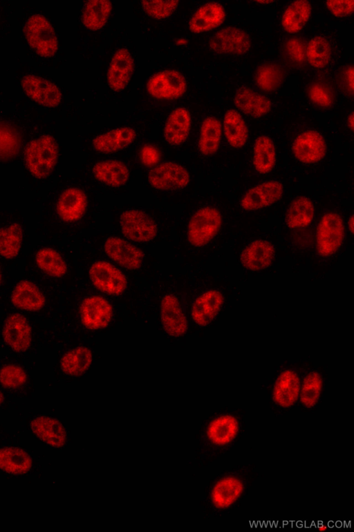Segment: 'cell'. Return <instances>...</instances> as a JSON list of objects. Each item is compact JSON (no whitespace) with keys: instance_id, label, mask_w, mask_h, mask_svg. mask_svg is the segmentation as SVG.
<instances>
[{"instance_id":"1","label":"cell","mask_w":354,"mask_h":532,"mask_svg":"<svg viewBox=\"0 0 354 532\" xmlns=\"http://www.w3.org/2000/svg\"><path fill=\"white\" fill-rule=\"evenodd\" d=\"M111 231L136 244H151L171 238L176 223L174 215L156 207L122 204L109 211Z\"/></svg>"},{"instance_id":"2","label":"cell","mask_w":354,"mask_h":532,"mask_svg":"<svg viewBox=\"0 0 354 532\" xmlns=\"http://www.w3.org/2000/svg\"><path fill=\"white\" fill-rule=\"evenodd\" d=\"M54 210L57 219L75 233L91 231L101 212L96 193L80 179L60 190Z\"/></svg>"},{"instance_id":"3","label":"cell","mask_w":354,"mask_h":532,"mask_svg":"<svg viewBox=\"0 0 354 532\" xmlns=\"http://www.w3.org/2000/svg\"><path fill=\"white\" fill-rule=\"evenodd\" d=\"M221 223L222 216L216 208L209 205L197 208L187 206L174 227L178 247L180 249L185 247H204L215 238Z\"/></svg>"},{"instance_id":"4","label":"cell","mask_w":354,"mask_h":532,"mask_svg":"<svg viewBox=\"0 0 354 532\" xmlns=\"http://www.w3.org/2000/svg\"><path fill=\"white\" fill-rule=\"evenodd\" d=\"M257 476L254 464L237 466L217 476L209 495L214 516L225 515L237 508Z\"/></svg>"},{"instance_id":"5","label":"cell","mask_w":354,"mask_h":532,"mask_svg":"<svg viewBox=\"0 0 354 532\" xmlns=\"http://www.w3.org/2000/svg\"><path fill=\"white\" fill-rule=\"evenodd\" d=\"M147 188L158 199L171 204H183L192 183L190 171L171 161L158 163L142 173Z\"/></svg>"},{"instance_id":"6","label":"cell","mask_w":354,"mask_h":532,"mask_svg":"<svg viewBox=\"0 0 354 532\" xmlns=\"http://www.w3.org/2000/svg\"><path fill=\"white\" fill-rule=\"evenodd\" d=\"M133 172L122 161H96L80 172L79 179L97 193L121 195L127 190Z\"/></svg>"},{"instance_id":"7","label":"cell","mask_w":354,"mask_h":532,"mask_svg":"<svg viewBox=\"0 0 354 532\" xmlns=\"http://www.w3.org/2000/svg\"><path fill=\"white\" fill-rule=\"evenodd\" d=\"M244 418V410L226 407L210 419L205 429V440L212 459L230 451L240 440L245 429Z\"/></svg>"},{"instance_id":"8","label":"cell","mask_w":354,"mask_h":532,"mask_svg":"<svg viewBox=\"0 0 354 532\" xmlns=\"http://www.w3.org/2000/svg\"><path fill=\"white\" fill-rule=\"evenodd\" d=\"M86 238L91 245H97L109 258L127 269H139L145 263L146 254L142 249L111 230L91 233Z\"/></svg>"},{"instance_id":"9","label":"cell","mask_w":354,"mask_h":532,"mask_svg":"<svg viewBox=\"0 0 354 532\" xmlns=\"http://www.w3.org/2000/svg\"><path fill=\"white\" fill-rule=\"evenodd\" d=\"M301 384L300 375L292 369L277 375L270 392V409L276 417L284 416L296 406Z\"/></svg>"},{"instance_id":"10","label":"cell","mask_w":354,"mask_h":532,"mask_svg":"<svg viewBox=\"0 0 354 532\" xmlns=\"http://www.w3.org/2000/svg\"><path fill=\"white\" fill-rule=\"evenodd\" d=\"M57 157V143L50 136H43L31 141L25 152L26 166L37 178L49 176L55 168Z\"/></svg>"},{"instance_id":"11","label":"cell","mask_w":354,"mask_h":532,"mask_svg":"<svg viewBox=\"0 0 354 532\" xmlns=\"http://www.w3.org/2000/svg\"><path fill=\"white\" fill-rule=\"evenodd\" d=\"M26 37L35 50L42 56H51L58 48V42L53 28L41 15H34L24 27Z\"/></svg>"},{"instance_id":"12","label":"cell","mask_w":354,"mask_h":532,"mask_svg":"<svg viewBox=\"0 0 354 532\" xmlns=\"http://www.w3.org/2000/svg\"><path fill=\"white\" fill-rule=\"evenodd\" d=\"M251 45L250 35L243 29L235 26L219 30L209 40V48L221 55H243L250 50Z\"/></svg>"},{"instance_id":"13","label":"cell","mask_w":354,"mask_h":532,"mask_svg":"<svg viewBox=\"0 0 354 532\" xmlns=\"http://www.w3.org/2000/svg\"><path fill=\"white\" fill-rule=\"evenodd\" d=\"M88 276L95 287L107 294H121L127 285L124 274L106 260L94 261L88 269Z\"/></svg>"},{"instance_id":"14","label":"cell","mask_w":354,"mask_h":532,"mask_svg":"<svg viewBox=\"0 0 354 532\" xmlns=\"http://www.w3.org/2000/svg\"><path fill=\"white\" fill-rule=\"evenodd\" d=\"M344 237L342 220L336 213H327L321 219L317 229V247L323 256L334 254L341 246Z\"/></svg>"},{"instance_id":"15","label":"cell","mask_w":354,"mask_h":532,"mask_svg":"<svg viewBox=\"0 0 354 532\" xmlns=\"http://www.w3.org/2000/svg\"><path fill=\"white\" fill-rule=\"evenodd\" d=\"M326 145L322 134L313 130L299 134L294 141L292 151L295 157L304 163H314L323 159Z\"/></svg>"},{"instance_id":"16","label":"cell","mask_w":354,"mask_h":532,"mask_svg":"<svg viewBox=\"0 0 354 532\" xmlns=\"http://www.w3.org/2000/svg\"><path fill=\"white\" fill-rule=\"evenodd\" d=\"M186 82L178 72L169 70L160 72L150 78L147 83L149 93L157 98H174L185 91Z\"/></svg>"},{"instance_id":"17","label":"cell","mask_w":354,"mask_h":532,"mask_svg":"<svg viewBox=\"0 0 354 532\" xmlns=\"http://www.w3.org/2000/svg\"><path fill=\"white\" fill-rule=\"evenodd\" d=\"M283 185L277 181H268L250 189L243 197L241 205L246 211L257 210L270 206L282 195Z\"/></svg>"},{"instance_id":"18","label":"cell","mask_w":354,"mask_h":532,"mask_svg":"<svg viewBox=\"0 0 354 532\" xmlns=\"http://www.w3.org/2000/svg\"><path fill=\"white\" fill-rule=\"evenodd\" d=\"M136 137L135 130L130 127L111 130L93 139V149L100 153L111 154L124 150L133 143Z\"/></svg>"},{"instance_id":"19","label":"cell","mask_w":354,"mask_h":532,"mask_svg":"<svg viewBox=\"0 0 354 532\" xmlns=\"http://www.w3.org/2000/svg\"><path fill=\"white\" fill-rule=\"evenodd\" d=\"M112 317V308L107 301L100 296L86 299L81 306V319L90 329L104 328Z\"/></svg>"},{"instance_id":"20","label":"cell","mask_w":354,"mask_h":532,"mask_svg":"<svg viewBox=\"0 0 354 532\" xmlns=\"http://www.w3.org/2000/svg\"><path fill=\"white\" fill-rule=\"evenodd\" d=\"M22 86L27 94L36 102L47 107L57 105L61 100L58 88L46 79L34 76H25Z\"/></svg>"},{"instance_id":"21","label":"cell","mask_w":354,"mask_h":532,"mask_svg":"<svg viewBox=\"0 0 354 532\" xmlns=\"http://www.w3.org/2000/svg\"><path fill=\"white\" fill-rule=\"evenodd\" d=\"M160 317L164 329L169 335L178 337L186 332L185 317L179 301L174 295H166L162 299Z\"/></svg>"},{"instance_id":"22","label":"cell","mask_w":354,"mask_h":532,"mask_svg":"<svg viewBox=\"0 0 354 532\" xmlns=\"http://www.w3.org/2000/svg\"><path fill=\"white\" fill-rule=\"evenodd\" d=\"M3 337L15 351L26 350L31 342V329L27 319L19 314L8 317L3 326Z\"/></svg>"},{"instance_id":"23","label":"cell","mask_w":354,"mask_h":532,"mask_svg":"<svg viewBox=\"0 0 354 532\" xmlns=\"http://www.w3.org/2000/svg\"><path fill=\"white\" fill-rule=\"evenodd\" d=\"M234 103L239 110L255 118L266 115L272 107L267 97L248 87H241L236 91Z\"/></svg>"},{"instance_id":"24","label":"cell","mask_w":354,"mask_h":532,"mask_svg":"<svg viewBox=\"0 0 354 532\" xmlns=\"http://www.w3.org/2000/svg\"><path fill=\"white\" fill-rule=\"evenodd\" d=\"M133 60L127 49L118 50L113 57L108 71V82L115 91L123 89L128 84L133 69Z\"/></svg>"},{"instance_id":"25","label":"cell","mask_w":354,"mask_h":532,"mask_svg":"<svg viewBox=\"0 0 354 532\" xmlns=\"http://www.w3.org/2000/svg\"><path fill=\"white\" fill-rule=\"evenodd\" d=\"M225 19V10L221 3H207L195 12L189 21V29L196 33L208 31L218 27Z\"/></svg>"},{"instance_id":"26","label":"cell","mask_w":354,"mask_h":532,"mask_svg":"<svg viewBox=\"0 0 354 532\" xmlns=\"http://www.w3.org/2000/svg\"><path fill=\"white\" fill-rule=\"evenodd\" d=\"M191 125L189 112L185 108H177L169 116L163 130L166 142L178 146L186 141Z\"/></svg>"},{"instance_id":"27","label":"cell","mask_w":354,"mask_h":532,"mask_svg":"<svg viewBox=\"0 0 354 532\" xmlns=\"http://www.w3.org/2000/svg\"><path fill=\"white\" fill-rule=\"evenodd\" d=\"M324 385V378L319 371H313L306 375L301 382L298 400L303 411L313 412L317 409Z\"/></svg>"},{"instance_id":"28","label":"cell","mask_w":354,"mask_h":532,"mask_svg":"<svg viewBox=\"0 0 354 532\" xmlns=\"http://www.w3.org/2000/svg\"><path fill=\"white\" fill-rule=\"evenodd\" d=\"M274 254V247L269 242L257 240L245 248L241 260L245 267L251 270H260L270 265Z\"/></svg>"},{"instance_id":"29","label":"cell","mask_w":354,"mask_h":532,"mask_svg":"<svg viewBox=\"0 0 354 532\" xmlns=\"http://www.w3.org/2000/svg\"><path fill=\"white\" fill-rule=\"evenodd\" d=\"M223 301L221 293L216 290H209L201 295L193 305L194 321L202 326L208 324L217 314Z\"/></svg>"},{"instance_id":"30","label":"cell","mask_w":354,"mask_h":532,"mask_svg":"<svg viewBox=\"0 0 354 532\" xmlns=\"http://www.w3.org/2000/svg\"><path fill=\"white\" fill-rule=\"evenodd\" d=\"M311 12L312 6L308 1L290 3L282 15L283 28L288 33L299 32L309 20Z\"/></svg>"},{"instance_id":"31","label":"cell","mask_w":354,"mask_h":532,"mask_svg":"<svg viewBox=\"0 0 354 532\" xmlns=\"http://www.w3.org/2000/svg\"><path fill=\"white\" fill-rule=\"evenodd\" d=\"M31 428L39 438L52 446L60 447L64 444L66 432L57 420L46 416L37 417L32 422Z\"/></svg>"},{"instance_id":"32","label":"cell","mask_w":354,"mask_h":532,"mask_svg":"<svg viewBox=\"0 0 354 532\" xmlns=\"http://www.w3.org/2000/svg\"><path fill=\"white\" fill-rule=\"evenodd\" d=\"M12 301L16 306L27 310H39L45 303L44 296L38 287L26 281L16 285L12 292Z\"/></svg>"},{"instance_id":"33","label":"cell","mask_w":354,"mask_h":532,"mask_svg":"<svg viewBox=\"0 0 354 532\" xmlns=\"http://www.w3.org/2000/svg\"><path fill=\"white\" fill-rule=\"evenodd\" d=\"M223 132L227 142L234 148H241L247 141V125L236 110L230 109L225 114Z\"/></svg>"},{"instance_id":"34","label":"cell","mask_w":354,"mask_h":532,"mask_svg":"<svg viewBox=\"0 0 354 532\" xmlns=\"http://www.w3.org/2000/svg\"><path fill=\"white\" fill-rule=\"evenodd\" d=\"M221 136V125L214 117H208L202 123L198 141V148L201 154L212 156L217 151Z\"/></svg>"},{"instance_id":"35","label":"cell","mask_w":354,"mask_h":532,"mask_svg":"<svg viewBox=\"0 0 354 532\" xmlns=\"http://www.w3.org/2000/svg\"><path fill=\"white\" fill-rule=\"evenodd\" d=\"M112 9L109 1L95 0L87 1L83 7L82 19L87 28L96 30L106 24Z\"/></svg>"},{"instance_id":"36","label":"cell","mask_w":354,"mask_h":532,"mask_svg":"<svg viewBox=\"0 0 354 532\" xmlns=\"http://www.w3.org/2000/svg\"><path fill=\"white\" fill-rule=\"evenodd\" d=\"M331 56V44L324 35L314 36L306 46V60L315 69L326 67L329 64Z\"/></svg>"},{"instance_id":"37","label":"cell","mask_w":354,"mask_h":532,"mask_svg":"<svg viewBox=\"0 0 354 532\" xmlns=\"http://www.w3.org/2000/svg\"><path fill=\"white\" fill-rule=\"evenodd\" d=\"M313 215L314 207L311 201L306 197H299L290 204L285 222L290 228H301L312 222Z\"/></svg>"},{"instance_id":"38","label":"cell","mask_w":354,"mask_h":532,"mask_svg":"<svg viewBox=\"0 0 354 532\" xmlns=\"http://www.w3.org/2000/svg\"><path fill=\"white\" fill-rule=\"evenodd\" d=\"M276 151L271 139L261 136L254 145L253 163L256 170L261 174L269 172L275 163Z\"/></svg>"},{"instance_id":"39","label":"cell","mask_w":354,"mask_h":532,"mask_svg":"<svg viewBox=\"0 0 354 532\" xmlns=\"http://www.w3.org/2000/svg\"><path fill=\"white\" fill-rule=\"evenodd\" d=\"M32 461L23 450L14 447L0 450V468L13 474H22L30 470Z\"/></svg>"},{"instance_id":"40","label":"cell","mask_w":354,"mask_h":532,"mask_svg":"<svg viewBox=\"0 0 354 532\" xmlns=\"http://www.w3.org/2000/svg\"><path fill=\"white\" fill-rule=\"evenodd\" d=\"M23 230L20 224L12 223L0 228V254L5 258L16 256L21 248Z\"/></svg>"},{"instance_id":"41","label":"cell","mask_w":354,"mask_h":532,"mask_svg":"<svg viewBox=\"0 0 354 532\" xmlns=\"http://www.w3.org/2000/svg\"><path fill=\"white\" fill-rule=\"evenodd\" d=\"M38 267L47 274L61 277L67 272V265L62 256L56 250L46 247L36 254Z\"/></svg>"},{"instance_id":"42","label":"cell","mask_w":354,"mask_h":532,"mask_svg":"<svg viewBox=\"0 0 354 532\" xmlns=\"http://www.w3.org/2000/svg\"><path fill=\"white\" fill-rule=\"evenodd\" d=\"M92 362V353L86 347H77L65 354L61 361L63 371L71 375H80L87 370Z\"/></svg>"},{"instance_id":"43","label":"cell","mask_w":354,"mask_h":532,"mask_svg":"<svg viewBox=\"0 0 354 532\" xmlns=\"http://www.w3.org/2000/svg\"><path fill=\"white\" fill-rule=\"evenodd\" d=\"M283 79V69L274 63H268L261 66L255 73L257 85L265 91L277 90L281 86Z\"/></svg>"},{"instance_id":"44","label":"cell","mask_w":354,"mask_h":532,"mask_svg":"<svg viewBox=\"0 0 354 532\" xmlns=\"http://www.w3.org/2000/svg\"><path fill=\"white\" fill-rule=\"evenodd\" d=\"M20 138L10 124L0 122V161L13 159L19 152Z\"/></svg>"},{"instance_id":"45","label":"cell","mask_w":354,"mask_h":532,"mask_svg":"<svg viewBox=\"0 0 354 532\" xmlns=\"http://www.w3.org/2000/svg\"><path fill=\"white\" fill-rule=\"evenodd\" d=\"M308 96L314 105L322 108L330 107L335 100L331 87L326 83L321 82H316L310 85Z\"/></svg>"},{"instance_id":"46","label":"cell","mask_w":354,"mask_h":532,"mask_svg":"<svg viewBox=\"0 0 354 532\" xmlns=\"http://www.w3.org/2000/svg\"><path fill=\"white\" fill-rule=\"evenodd\" d=\"M177 1H144L142 5L144 10L151 17L162 19L170 16L176 9Z\"/></svg>"},{"instance_id":"47","label":"cell","mask_w":354,"mask_h":532,"mask_svg":"<svg viewBox=\"0 0 354 532\" xmlns=\"http://www.w3.org/2000/svg\"><path fill=\"white\" fill-rule=\"evenodd\" d=\"M283 51L288 59L297 66L302 65L306 60V46L300 38L295 37L287 40Z\"/></svg>"},{"instance_id":"48","label":"cell","mask_w":354,"mask_h":532,"mask_svg":"<svg viewBox=\"0 0 354 532\" xmlns=\"http://www.w3.org/2000/svg\"><path fill=\"white\" fill-rule=\"evenodd\" d=\"M26 379L24 371L16 365H6L0 371V382L6 387H19L26 381Z\"/></svg>"},{"instance_id":"49","label":"cell","mask_w":354,"mask_h":532,"mask_svg":"<svg viewBox=\"0 0 354 532\" xmlns=\"http://www.w3.org/2000/svg\"><path fill=\"white\" fill-rule=\"evenodd\" d=\"M325 4L327 9L335 17H346L353 12L354 1L353 0L328 1H326Z\"/></svg>"},{"instance_id":"50","label":"cell","mask_w":354,"mask_h":532,"mask_svg":"<svg viewBox=\"0 0 354 532\" xmlns=\"http://www.w3.org/2000/svg\"><path fill=\"white\" fill-rule=\"evenodd\" d=\"M139 157L142 165L151 168L159 163L160 153L156 147L145 145L141 148Z\"/></svg>"},{"instance_id":"51","label":"cell","mask_w":354,"mask_h":532,"mask_svg":"<svg viewBox=\"0 0 354 532\" xmlns=\"http://www.w3.org/2000/svg\"><path fill=\"white\" fill-rule=\"evenodd\" d=\"M344 79L348 88L350 89L351 93H353V66H351L346 69L345 73H344Z\"/></svg>"},{"instance_id":"52","label":"cell","mask_w":354,"mask_h":532,"mask_svg":"<svg viewBox=\"0 0 354 532\" xmlns=\"http://www.w3.org/2000/svg\"><path fill=\"white\" fill-rule=\"evenodd\" d=\"M347 123L351 130H353V113L351 112L347 118Z\"/></svg>"},{"instance_id":"53","label":"cell","mask_w":354,"mask_h":532,"mask_svg":"<svg viewBox=\"0 0 354 532\" xmlns=\"http://www.w3.org/2000/svg\"><path fill=\"white\" fill-rule=\"evenodd\" d=\"M348 227H349L351 232L353 233V215H351L350 219H349Z\"/></svg>"},{"instance_id":"54","label":"cell","mask_w":354,"mask_h":532,"mask_svg":"<svg viewBox=\"0 0 354 532\" xmlns=\"http://www.w3.org/2000/svg\"><path fill=\"white\" fill-rule=\"evenodd\" d=\"M272 2H273L272 1H257V3H266V4L271 3Z\"/></svg>"},{"instance_id":"55","label":"cell","mask_w":354,"mask_h":532,"mask_svg":"<svg viewBox=\"0 0 354 532\" xmlns=\"http://www.w3.org/2000/svg\"><path fill=\"white\" fill-rule=\"evenodd\" d=\"M177 43L180 44H183L186 43V41H185L184 39H181L178 40Z\"/></svg>"},{"instance_id":"56","label":"cell","mask_w":354,"mask_h":532,"mask_svg":"<svg viewBox=\"0 0 354 532\" xmlns=\"http://www.w3.org/2000/svg\"><path fill=\"white\" fill-rule=\"evenodd\" d=\"M3 400V396L2 393L0 392V405L2 403Z\"/></svg>"},{"instance_id":"57","label":"cell","mask_w":354,"mask_h":532,"mask_svg":"<svg viewBox=\"0 0 354 532\" xmlns=\"http://www.w3.org/2000/svg\"><path fill=\"white\" fill-rule=\"evenodd\" d=\"M1 272H0V282H1Z\"/></svg>"}]
</instances>
